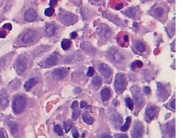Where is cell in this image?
Instances as JSON below:
<instances>
[{
    "label": "cell",
    "mask_w": 182,
    "mask_h": 138,
    "mask_svg": "<svg viewBox=\"0 0 182 138\" xmlns=\"http://www.w3.org/2000/svg\"><path fill=\"white\" fill-rule=\"evenodd\" d=\"M159 108L155 105H151L149 107H147L146 113H145V118H146L147 121H151L157 115Z\"/></svg>",
    "instance_id": "cell-10"
},
{
    "label": "cell",
    "mask_w": 182,
    "mask_h": 138,
    "mask_svg": "<svg viewBox=\"0 0 182 138\" xmlns=\"http://www.w3.org/2000/svg\"><path fill=\"white\" fill-rule=\"evenodd\" d=\"M9 126L10 130L12 133H16L18 131V125L16 122H9Z\"/></svg>",
    "instance_id": "cell-31"
},
{
    "label": "cell",
    "mask_w": 182,
    "mask_h": 138,
    "mask_svg": "<svg viewBox=\"0 0 182 138\" xmlns=\"http://www.w3.org/2000/svg\"><path fill=\"white\" fill-rule=\"evenodd\" d=\"M59 20L63 24L66 26H70L76 24L78 20V17L77 15L73 14V13L68 12L60 9L59 10Z\"/></svg>",
    "instance_id": "cell-2"
},
{
    "label": "cell",
    "mask_w": 182,
    "mask_h": 138,
    "mask_svg": "<svg viewBox=\"0 0 182 138\" xmlns=\"http://www.w3.org/2000/svg\"><path fill=\"white\" fill-rule=\"evenodd\" d=\"M157 85L158 96H159V98H161L162 100H165L169 96V92L167 88L162 83H158Z\"/></svg>",
    "instance_id": "cell-13"
},
{
    "label": "cell",
    "mask_w": 182,
    "mask_h": 138,
    "mask_svg": "<svg viewBox=\"0 0 182 138\" xmlns=\"http://www.w3.org/2000/svg\"><path fill=\"white\" fill-rule=\"evenodd\" d=\"M120 40V42L119 44L122 45L123 46H127L128 44V42H129V38H128V36L127 34H124L123 36H121Z\"/></svg>",
    "instance_id": "cell-30"
},
{
    "label": "cell",
    "mask_w": 182,
    "mask_h": 138,
    "mask_svg": "<svg viewBox=\"0 0 182 138\" xmlns=\"http://www.w3.org/2000/svg\"><path fill=\"white\" fill-rule=\"evenodd\" d=\"M78 107V103L77 102V101H74V102L73 103L72 105H71L72 109L76 110V108H77V107Z\"/></svg>",
    "instance_id": "cell-44"
},
{
    "label": "cell",
    "mask_w": 182,
    "mask_h": 138,
    "mask_svg": "<svg viewBox=\"0 0 182 138\" xmlns=\"http://www.w3.org/2000/svg\"><path fill=\"white\" fill-rule=\"evenodd\" d=\"M3 27H4V28H6V29H7L8 30H11V29H12V25H11L10 24H6L4 25Z\"/></svg>",
    "instance_id": "cell-49"
},
{
    "label": "cell",
    "mask_w": 182,
    "mask_h": 138,
    "mask_svg": "<svg viewBox=\"0 0 182 138\" xmlns=\"http://www.w3.org/2000/svg\"><path fill=\"white\" fill-rule=\"evenodd\" d=\"M100 33L102 35H103L105 38H109L111 35V30L108 26L102 24L100 26Z\"/></svg>",
    "instance_id": "cell-20"
},
{
    "label": "cell",
    "mask_w": 182,
    "mask_h": 138,
    "mask_svg": "<svg viewBox=\"0 0 182 138\" xmlns=\"http://www.w3.org/2000/svg\"><path fill=\"white\" fill-rule=\"evenodd\" d=\"M111 7L115 10H120L125 6V2L123 0H110Z\"/></svg>",
    "instance_id": "cell-17"
},
{
    "label": "cell",
    "mask_w": 182,
    "mask_h": 138,
    "mask_svg": "<svg viewBox=\"0 0 182 138\" xmlns=\"http://www.w3.org/2000/svg\"><path fill=\"white\" fill-rule=\"evenodd\" d=\"M126 86H127V81L125 75L123 73H117L115 80V90L118 93H120L126 89Z\"/></svg>",
    "instance_id": "cell-4"
},
{
    "label": "cell",
    "mask_w": 182,
    "mask_h": 138,
    "mask_svg": "<svg viewBox=\"0 0 182 138\" xmlns=\"http://www.w3.org/2000/svg\"><path fill=\"white\" fill-rule=\"evenodd\" d=\"M36 35H37V33H36L35 30H29L23 34L21 41L24 44H29V43L34 42L35 40Z\"/></svg>",
    "instance_id": "cell-11"
},
{
    "label": "cell",
    "mask_w": 182,
    "mask_h": 138,
    "mask_svg": "<svg viewBox=\"0 0 182 138\" xmlns=\"http://www.w3.org/2000/svg\"><path fill=\"white\" fill-rule=\"evenodd\" d=\"M132 93H133V96L134 98V100H135L136 105L138 108H140L142 106L143 104H144V99H143V96L142 94L140 93V90H139L138 88L134 87L132 88Z\"/></svg>",
    "instance_id": "cell-9"
},
{
    "label": "cell",
    "mask_w": 182,
    "mask_h": 138,
    "mask_svg": "<svg viewBox=\"0 0 182 138\" xmlns=\"http://www.w3.org/2000/svg\"><path fill=\"white\" fill-rule=\"evenodd\" d=\"M72 126H73V124L70 121H68H68L64 122V129H65L66 133H68V131L71 129Z\"/></svg>",
    "instance_id": "cell-35"
},
{
    "label": "cell",
    "mask_w": 182,
    "mask_h": 138,
    "mask_svg": "<svg viewBox=\"0 0 182 138\" xmlns=\"http://www.w3.org/2000/svg\"><path fill=\"white\" fill-rule=\"evenodd\" d=\"M58 61V56L55 53L51 55L50 56L47 58L43 63V66L44 67H50V66H55L57 64Z\"/></svg>",
    "instance_id": "cell-15"
},
{
    "label": "cell",
    "mask_w": 182,
    "mask_h": 138,
    "mask_svg": "<svg viewBox=\"0 0 182 138\" xmlns=\"http://www.w3.org/2000/svg\"><path fill=\"white\" fill-rule=\"evenodd\" d=\"M134 45H135L136 49L140 53H143L146 51V49H147L146 46H145V44H144V43L140 42V41H137V42H135V44H134Z\"/></svg>",
    "instance_id": "cell-24"
},
{
    "label": "cell",
    "mask_w": 182,
    "mask_h": 138,
    "mask_svg": "<svg viewBox=\"0 0 182 138\" xmlns=\"http://www.w3.org/2000/svg\"><path fill=\"white\" fill-rule=\"evenodd\" d=\"M144 133L143 125L140 122H136L132 131V138H142Z\"/></svg>",
    "instance_id": "cell-8"
},
{
    "label": "cell",
    "mask_w": 182,
    "mask_h": 138,
    "mask_svg": "<svg viewBox=\"0 0 182 138\" xmlns=\"http://www.w3.org/2000/svg\"><path fill=\"white\" fill-rule=\"evenodd\" d=\"M46 31V34H48V36H52L55 34V31H56V27H55L53 24H49L47 25Z\"/></svg>",
    "instance_id": "cell-22"
},
{
    "label": "cell",
    "mask_w": 182,
    "mask_h": 138,
    "mask_svg": "<svg viewBox=\"0 0 182 138\" xmlns=\"http://www.w3.org/2000/svg\"><path fill=\"white\" fill-rule=\"evenodd\" d=\"M71 46V42L68 39H63L61 42V47L63 50H68Z\"/></svg>",
    "instance_id": "cell-28"
},
{
    "label": "cell",
    "mask_w": 182,
    "mask_h": 138,
    "mask_svg": "<svg viewBox=\"0 0 182 138\" xmlns=\"http://www.w3.org/2000/svg\"><path fill=\"white\" fill-rule=\"evenodd\" d=\"M94 73H95V70H94L93 68L90 67L89 69H88V71H87V76H88V77L93 76V75H94Z\"/></svg>",
    "instance_id": "cell-40"
},
{
    "label": "cell",
    "mask_w": 182,
    "mask_h": 138,
    "mask_svg": "<svg viewBox=\"0 0 182 138\" xmlns=\"http://www.w3.org/2000/svg\"><path fill=\"white\" fill-rule=\"evenodd\" d=\"M100 138H112V137L110 136V135L109 134H107V133H105V134H103L102 135L101 137H100Z\"/></svg>",
    "instance_id": "cell-50"
},
{
    "label": "cell",
    "mask_w": 182,
    "mask_h": 138,
    "mask_svg": "<svg viewBox=\"0 0 182 138\" xmlns=\"http://www.w3.org/2000/svg\"><path fill=\"white\" fill-rule=\"evenodd\" d=\"M111 96L110 90L108 88H105L102 90L101 92V99L103 102L108 101Z\"/></svg>",
    "instance_id": "cell-21"
},
{
    "label": "cell",
    "mask_w": 182,
    "mask_h": 138,
    "mask_svg": "<svg viewBox=\"0 0 182 138\" xmlns=\"http://www.w3.org/2000/svg\"><path fill=\"white\" fill-rule=\"evenodd\" d=\"M123 13L124 14H125L126 16L130 17V18L137 19L140 18L141 15L142 14V12L141 11L140 8L139 7V6H131V7L123 11Z\"/></svg>",
    "instance_id": "cell-5"
},
{
    "label": "cell",
    "mask_w": 182,
    "mask_h": 138,
    "mask_svg": "<svg viewBox=\"0 0 182 138\" xmlns=\"http://www.w3.org/2000/svg\"><path fill=\"white\" fill-rule=\"evenodd\" d=\"M168 12L169 8L164 3H159L154 6V7L149 12V14L160 21H164L167 17Z\"/></svg>",
    "instance_id": "cell-1"
},
{
    "label": "cell",
    "mask_w": 182,
    "mask_h": 138,
    "mask_svg": "<svg viewBox=\"0 0 182 138\" xmlns=\"http://www.w3.org/2000/svg\"><path fill=\"white\" fill-rule=\"evenodd\" d=\"M167 131L169 135L171 137H174L175 136V126H174V122H172V125L170 123V125L168 126Z\"/></svg>",
    "instance_id": "cell-27"
},
{
    "label": "cell",
    "mask_w": 182,
    "mask_h": 138,
    "mask_svg": "<svg viewBox=\"0 0 182 138\" xmlns=\"http://www.w3.org/2000/svg\"><path fill=\"white\" fill-rule=\"evenodd\" d=\"M54 12H55V10L53 7H48L47 8L46 10H45L44 12V14L46 15V16H52L53 14H54Z\"/></svg>",
    "instance_id": "cell-34"
},
{
    "label": "cell",
    "mask_w": 182,
    "mask_h": 138,
    "mask_svg": "<svg viewBox=\"0 0 182 138\" xmlns=\"http://www.w3.org/2000/svg\"><path fill=\"white\" fill-rule=\"evenodd\" d=\"M26 105H27V100L25 97L23 96H17L15 97L12 102V109L13 112L15 114H20L24 111Z\"/></svg>",
    "instance_id": "cell-3"
},
{
    "label": "cell",
    "mask_w": 182,
    "mask_h": 138,
    "mask_svg": "<svg viewBox=\"0 0 182 138\" xmlns=\"http://www.w3.org/2000/svg\"><path fill=\"white\" fill-rule=\"evenodd\" d=\"M117 138H127V136L126 135H120Z\"/></svg>",
    "instance_id": "cell-54"
},
{
    "label": "cell",
    "mask_w": 182,
    "mask_h": 138,
    "mask_svg": "<svg viewBox=\"0 0 182 138\" xmlns=\"http://www.w3.org/2000/svg\"><path fill=\"white\" fill-rule=\"evenodd\" d=\"M102 78L100 76H98V75L95 76L93 78V83L95 86H97V87H100V86L102 85Z\"/></svg>",
    "instance_id": "cell-32"
},
{
    "label": "cell",
    "mask_w": 182,
    "mask_h": 138,
    "mask_svg": "<svg viewBox=\"0 0 182 138\" xmlns=\"http://www.w3.org/2000/svg\"><path fill=\"white\" fill-rule=\"evenodd\" d=\"M38 18V13L35 9L33 7L28 9L23 14V19L27 22H33V21L37 20Z\"/></svg>",
    "instance_id": "cell-6"
},
{
    "label": "cell",
    "mask_w": 182,
    "mask_h": 138,
    "mask_svg": "<svg viewBox=\"0 0 182 138\" xmlns=\"http://www.w3.org/2000/svg\"><path fill=\"white\" fill-rule=\"evenodd\" d=\"M69 1L76 6H80L82 3V0H69Z\"/></svg>",
    "instance_id": "cell-41"
},
{
    "label": "cell",
    "mask_w": 182,
    "mask_h": 138,
    "mask_svg": "<svg viewBox=\"0 0 182 138\" xmlns=\"http://www.w3.org/2000/svg\"><path fill=\"white\" fill-rule=\"evenodd\" d=\"M80 91H81V89L80 88H75V89H74V93L76 94L79 93H80Z\"/></svg>",
    "instance_id": "cell-52"
},
{
    "label": "cell",
    "mask_w": 182,
    "mask_h": 138,
    "mask_svg": "<svg viewBox=\"0 0 182 138\" xmlns=\"http://www.w3.org/2000/svg\"><path fill=\"white\" fill-rule=\"evenodd\" d=\"M125 102H126V104H127V106L129 107V109L132 111V110H133V107H134V105H133V102H132V99L130 98H126Z\"/></svg>",
    "instance_id": "cell-37"
},
{
    "label": "cell",
    "mask_w": 182,
    "mask_h": 138,
    "mask_svg": "<svg viewBox=\"0 0 182 138\" xmlns=\"http://www.w3.org/2000/svg\"><path fill=\"white\" fill-rule=\"evenodd\" d=\"M144 92H145V93H146L147 95L150 94V93H151L150 88H149L148 87V86H145V87L144 88Z\"/></svg>",
    "instance_id": "cell-43"
},
{
    "label": "cell",
    "mask_w": 182,
    "mask_h": 138,
    "mask_svg": "<svg viewBox=\"0 0 182 138\" xmlns=\"http://www.w3.org/2000/svg\"><path fill=\"white\" fill-rule=\"evenodd\" d=\"M130 122H131V118L130 117H127V119H126L125 123L124 124L123 126H121V130L123 131V132H125V131H127L128 129H129Z\"/></svg>",
    "instance_id": "cell-29"
},
{
    "label": "cell",
    "mask_w": 182,
    "mask_h": 138,
    "mask_svg": "<svg viewBox=\"0 0 182 138\" xmlns=\"http://www.w3.org/2000/svg\"><path fill=\"white\" fill-rule=\"evenodd\" d=\"M142 66H143L142 62L141 61H139V60H138V61H134L133 63L132 64L131 68H132V70L134 71V70H136V69L137 68H141Z\"/></svg>",
    "instance_id": "cell-33"
},
{
    "label": "cell",
    "mask_w": 182,
    "mask_h": 138,
    "mask_svg": "<svg viewBox=\"0 0 182 138\" xmlns=\"http://www.w3.org/2000/svg\"><path fill=\"white\" fill-rule=\"evenodd\" d=\"M0 138H6L5 133L3 130H0Z\"/></svg>",
    "instance_id": "cell-48"
},
{
    "label": "cell",
    "mask_w": 182,
    "mask_h": 138,
    "mask_svg": "<svg viewBox=\"0 0 182 138\" xmlns=\"http://www.w3.org/2000/svg\"><path fill=\"white\" fill-rule=\"evenodd\" d=\"M102 15H103V16L105 17L106 19H109V20H110L111 21H112V22L115 23L117 25H120V24H122L121 19H120L118 16H116V15L111 14L110 12L105 11V12H103V14H102Z\"/></svg>",
    "instance_id": "cell-16"
},
{
    "label": "cell",
    "mask_w": 182,
    "mask_h": 138,
    "mask_svg": "<svg viewBox=\"0 0 182 138\" xmlns=\"http://www.w3.org/2000/svg\"><path fill=\"white\" fill-rule=\"evenodd\" d=\"M6 33L5 32H2L0 31V38H4L6 36Z\"/></svg>",
    "instance_id": "cell-53"
},
{
    "label": "cell",
    "mask_w": 182,
    "mask_h": 138,
    "mask_svg": "<svg viewBox=\"0 0 182 138\" xmlns=\"http://www.w3.org/2000/svg\"><path fill=\"white\" fill-rule=\"evenodd\" d=\"M89 2H91V4H94V5L103 6L105 4V0H89Z\"/></svg>",
    "instance_id": "cell-36"
},
{
    "label": "cell",
    "mask_w": 182,
    "mask_h": 138,
    "mask_svg": "<svg viewBox=\"0 0 182 138\" xmlns=\"http://www.w3.org/2000/svg\"><path fill=\"white\" fill-rule=\"evenodd\" d=\"M73 136L74 138L79 137V133L76 130H73Z\"/></svg>",
    "instance_id": "cell-45"
},
{
    "label": "cell",
    "mask_w": 182,
    "mask_h": 138,
    "mask_svg": "<svg viewBox=\"0 0 182 138\" xmlns=\"http://www.w3.org/2000/svg\"><path fill=\"white\" fill-rule=\"evenodd\" d=\"M111 56H112L113 61L116 62V63H122V62L125 60V56H124L123 53L119 52V51L117 50L113 51L111 53Z\"/></svg>",
    "instance_id": "cell-18"
},
{
    "label": "cell",
    "mask_w": 182,
    "mask_h": 138,
    "mask_svg": "<svg viewBox=\"0 0 182 138\" xmlns=\"http://www.w3.org/2000/svg\"><path fill=\"white\" fill-rule=\"evenodd\" d=\"M99 71L101 73V74L106 79L110 78L111 75H112V70L109 67L108 65L105 64H101L99 65Z\"/></svg>",
    "instance_id": "cell-14"
},
{
    "label": "cell",
    "mask_w": 182,
    "mask_h": 138,
    "mask_svg": "<svg viewBox=\"0 0 182 138\" xmlns=\"http://www.w3.org/2000/svg\"><path fill=\"white\" fill-rule=\"evenodd\" d=\"M87 106V103L85 102V101H82L80 103V107L81 108H83V107H85Z\"/></svg>",
    "instance_id": "cell-51"
},
{
    "label": "cell",
    "mask_w": 182,
    "mask_h": 138,
    "mask_svg": "<svg viewBox=\"0 0 182 138\" xmlns=\"http://www.w3.org/2000/svg\"><path fill=\"white\" fill-rule=\"evenodd\" d=\"M54 131L57 133L58 135H60V136H63V130H62L61 126L59 125H56L54 127Z\"/></svg>",
    "instance_id": "cell-38"
},
{
    "label": "cell",
    "mask_w": 182,
    "mask_h": 138,
    "mask_svg": "<svg viewBox=\"0 0 182 138\" xmlns=\"http://www.w3.org/2000/svg\"><path fill=\"white\" fill-rule=\"evenodd\" d=\"M83 119L84 120V122L85 123H87V125H92L95 121L93 118H92L91 116H90L88 114L85 113L84 115H83Z\"/></svg>",
    "instance_id": "cell-26"
},
{
    "label": "cell",
    "mask_w": 182,
    "mask_h": 138,
    "mask_svg": "<svg viewBox=\"0 0 182 138\" xmlns=\"http://www.w3.org/2000/svg\"><path fill=\"white\" fill-rule=\"evenodd\" d=\"M58 2H59V0H51L49 5H50L51 7H53L58 4Z\"/></svg>",
    "instance_id": "cell-42"
},
{
    "label": "cell",
    "mask_w": 182,
    "mask_h": 138,
    "mask_svg": "<svg viewBox=\"0 0 182 138\" xmlns=\"http://www.w3.org/2000/svg\"><path fill=\"white\" fill-rule=\"evenodd\" d=\"M149 2V1H150V0H142V2Z\"/></svg>",
    "instance_id": "cell-55"
},
{
    "label": "cell",
    "mask_w": 182,
    "mask_h": 138,
    "mask_svg": "<svg viewBox=\"0 0 182 138\" xmlns=\"http://www.w3.org/2000/svg\"><path fill=\"white\" fill-rule=\"evenodd\" d=\"M38 83L37 79L36 78H31L26 82L24 84V88L27 91H29L34 85H36Z\"/></svg>",
    "instance_id": "cell-19"
},
{
    "label": "cell",
    "mask_w": 182,
    "mask_h": 138,
    "mask_svg": "<svg viewBox=\"0 0 182 138\" xmlns=\"http://www.w3.org/2000/svg\"><path fill=\"white\" fill-rule=\"evenodd\" d=\"M171 105V107H172V109H175V105H176V100H175V99H173L172 102L170 103Z\"/></svg>",
    "instance_id": "cell-46"
},
{
    "label": "cell",
    "mask_w": 182,
    "mask_h": 138,
    "mask_svg": "<svg viewBox=\"0 0 182 138\" xmlns=\"http://www.w3.org/2000/svg\"><path fill=\"white\" fill-rule=\"evenodd\" d=\"M27 68V60L25 57L21 56L18 58L16 61V70L17 73L21 74Z\"/></svg>",
    "instance_id": "cell-7"
},
{
    "label": "cell",
    "mask_w": 182,
    "mask_h": 138,
    "mask_svg": "<svg viewBox=\"0 0 182 138\" xmlns=\"http://www.w3.org/2000/svg\"><path fill=\"white\" fill-rule=\"evenodd\" d=\"M112 121L113 125H115V127H116V126L120 125L122 122H123V120H122V118L119 115H117V114H115V115H114L112 116Z\"/></svg>",
    "instance_id": "cell-25"
},
{
    "label": "cell",
    "mask_w": 182,
    "mask_h": 138,
    "mask_svg": "<svg viewBox=\"0 0 182 138\" xmlns=\"http://www.w3.org/2000/svg\"><path fill=\"white\" fill-rule=\"evenodd\" d=\"M80 111H77V110H75L73 113L72 115V119L73 120H76L78 118L79 116H80Z\"/></svg>",
    "instance_id": "cell-39"
},
{
    "label": "cell",
    "mask_w": 182,
    "mask_h": 138,
    "mask_svg": "<svg viewBox=\"0 0 182 138\" xmlns=\"http://www.w3.org/2000/svg\"><path fill=\"white\" fill-rule=\"evenodd\" d=\"M68 73V68H61L55 69L53 71V76L54 78V79L57 80V81H61L66 78Z\"/></svg>",
    "instance_id": "cell-12"
},
{
    "label": "cell",
    "mask_w": 182,
    "mask_h": 138,
    "mask_svg": "<svg viewBox=\"0 0 182 138\" xmlns=\"http://www.w3.org/2000/svg\"><path fill=\"white\" fill-rule=\"evenodd\" d=\"M9 103L8 97L6 93H1L0 94V107H5L7 106Z\"/></svg>",
    "instance_id": "cell-23"
},
{
    "label": "cell",
    "mask_w": 182,
    "mask_h": 138,
    "mask_svg": "<svg viewBox=\"0 0 182 138\" xmlns=\"http://www.w3.org/2000/svg\"><path fill=\"white\" fill-rule=\"evenodd\" d=\"M84 136H85V134H84V133H83V134L82 135V137H84Z\"/></svg>",
    "instance_id": "cell-56"
},
{
    "label": "cell",
    "mask_w": 182,
    "mask_h": 138,
    "mask_svg": "<svg viewBox=\"0 0 182 138\" xmlns=\"http://www.w3.org/2000/svg\"><path fill=\"white\" fill-rule=\"evenodd\" d=\"M77 35H78V34H77L76 32H72V33L70 34V38H71L72 39H74V38H76L77 37Z\"/></svg>",
    "instance_id": "cell-47"
},
{
    "label": "cell",
    "mask_w": 182,
    "mask_h": 138,
    "mask_svg": "<svg viewBox=\"0 0 182 138\" xmlns=\"http://www.w3.org/2000/svg\"><path fill=\"white\" fill-rule=\"evenodd\" d=\"M127 1H130V0H127Z\"/></svg>",
    "instance_id": "cell-57"
}]
</instances>
